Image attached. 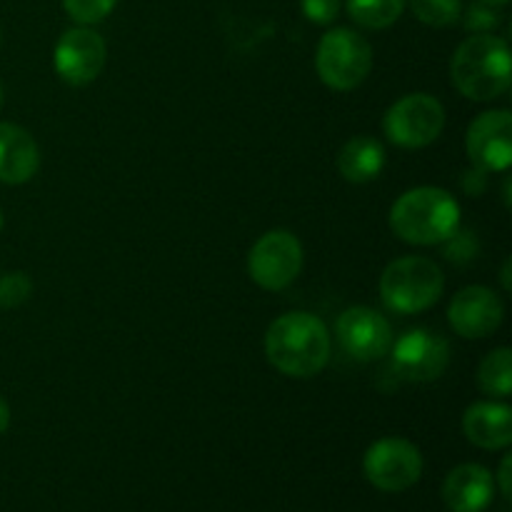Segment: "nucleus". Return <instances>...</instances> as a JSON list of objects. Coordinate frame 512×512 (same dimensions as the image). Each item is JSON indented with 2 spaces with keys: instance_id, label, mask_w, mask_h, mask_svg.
I'll use <instances>...</instances> for the list:
<instances>
[{
  "instance_id": "1",
  "label": "nucleus",
  "mask_w": 512,
  "mask_h": 512,
  "mask_svg": "<svg viewBox=\"0 0 512 512\" xmlns=\"http://www.w3.org/2000/svg\"><path fill=\"white\" fill-rule=\"evenodd\" d=\"M265 355L288 378H313L330 360L328 325L313 313H283L265 333Z\"/></svg>"
},
{
  "instance_id": "2",
  "label": "nucleus",
  "mask_w": 512,
  "mask_h": 512,
  "mask_svg": "<svg viewBox=\"0 0 512 512\" xmlns=\"http://www.w3.org/2000/svg\"><path fill=\"white\" fill-rule=\"evenodd\" d=\"M450 78L468 100L485 103L505 95L512 83L508 43L490 33L470 35L450 60Z\"/></svg>"
},
{
  "instance_id": "3",
  "label": "nucleus",
  "mask_w": 512,
  "mask_h": 512,
  "mask_svg": "<svg viewBox=\"0 0 512 512\" xmlns=\"http://www.w3.org/2000/svg\"><path fill=\"white\" fill-rule=\"evenodd\" d=\"M390 228L403 243L440 245L460 228V205L443 188H413L390 208Z\"/></svg>"
},
{
  "instance_id": "4",
  "label": "nucleus",
  "mask_w": 512,
  "mask_h": 512,
  "mask_svg": "<svg viewBox=\"0 0 512 512\" xmlns=\"http://www.w3.org/2000/svg\"><path fill=\"white\" fill-rule=\"evenodd\" d=\"M445 275L435 260L425 255H405L393 260L380 275V298L398 315L425 313L440 300Z\"/></svg>"
},
{
  "instance_id": "5",
  "label": "nucleus",
  "mask_w": 512,
  "mask_h": 512,
  "mask_svg": "<svg viewBox=\"0 0 512 512\" xmlns=\"http://www.w3.org/2000/svg\"><path fill=\"white\" fill-rule=\"evenodd\" d=\"M315 68L328 88L348 93L368 78L373 68V48L358 30L333 28L320 38Z\"/></svg>"
},
{
  "instance_id": "6",
  "label": "nucleus",
  "mask_w": 512,
  "mask_h": 512,
  "mask_svg": "<svg viewBox=\"0 0 512 512\" xmlns=\"http://www.w3.org/2000/svg\"><path fill=\"white\" fill-rule=\"evenodd\" d=\"M445 128V108L435 95L410 93L395 100L383 118V130L390 143L400 148H425L435 143Z\"/></svg>"
},
{
  "instance_id": "7",
  "label": "nucleus",
  "mask_w": 512,
  "mask_h": 512,
  "mask_svg": "<svg viewBox=\"0 0 512 512\" xmlns=\"http://www.w3.org/2000/svg\"><path fill=\"white\" fill-rule=\"evenodd\" d=\"M303 270V245L290 230H268L248 253V275L263 290L278 293Z\"/></svg>"
},
{
  "instance_id": "8",
  "label": "nucleus",
  "mask_w": 512,
  "mask_h": 512,
  "mask_svg": "<svg viewBox=\"0 0 512 512\" xmlns=\"http://www.w3.org/2000/svg\"><path fill=\"white\" fill-rule=\"evenodd\" d=\"M363 473L383 493H405L423 475V455L410 440L383 438L365 453Z\"/></svg>"
},
{
  "instance_id": "9",
  "label": "nucleus",
  "mask_w": 512,
  "mask_h": 512,
  "mask_svg": "<svg viewBox=\"0 0 512 512\" xmlns=\"http://www.w3.org/2000/svg\"><path fill=\"white\" fill-rule=\"evenodd\" d=\"M390 348H393V373L408 383H433L450 365L448 340L433 330H408Z\"/></svg>"
},
{
  "instance_id": "10",
  "label": "nucleus",
  "mask_w": 512,
  "mask_h": 512,
  "mask_svg": "<svg viewBox=\"0 0 512 512\" xmlns=\"http://www.w3.org/2000/svg\"><path fill=\"white\" fill-rule=\"evenodd\" d=\"M335 335H338L340 348L360 363L380 360L383 355H388L390 345H393V328L385 315L373 308H365V305L345 310L335 325Z\"/></svg>"
},
{
  "instance_id": "11",
  "label": "nucleus",
  "mask_w": 512,
  "mask_h": 512,
  "mask_svg": "<svg viewBox=\"0 0 512 512\" xmlns=\"http://www.w3.org/2000/svg\"><path fill=\"white\" fill-rule=\"evenodd\" d=\"M465 150L475 168L505 173L512 163V115L508 110L480 113L465 135Z\"/></svg>"
},
{
  "instance_id": "12",
  "label": "nucleus",
  "mask_w": 512,
  "mask_h": 512,
  "mask_svg": "<svg viewBox=\"0 0 512 512\" xmlns=\"http://www.w3.org/2000/svg\"><path fill=\"white\" fill-rule=\"evenodd\" d=\"M108 48L105 40L90 28H70L60 35L58 45L53 53L55 73L68 85H88L103 73Z\"/></svg>"
},
{
  "instance_id": "13",
  "label": "nucleus",
  "mask_w": 512,
  "mask_h": 512,
  "mask_svg": "<svg viewBox=\"0 0 512 512\" xmlns=\"http://www.w3.org/2000/svg\"><path fill=\"white\" fill-rule=\"evenodd\" d=\"M505 318V305L485 285H468L453 298L448 320L460 338L480 340L493 335Z\"/></svg>"
},
{
  "instance_id": "14",
  "label": "nucleus",
  "mask_w": 512,
  "mask_h": 512,
  "mask_svg": "<svg viewBox=\"0 0 512 512\" xmlns=\"http://www.w3.org/2000/svg\"><path fill=\"white\" fill-rule=\"evenodd\" d=\"M495 498V478L478 463H463L448 473L443 500L453 512H485Z\"/></svg>"
},
{
  "instance_id": "15",
  "label": "nucleus",
  "mask_w": 512,
  "mask_h": 512,
  "mask_svg": "<svg viewBox=\"0 0 512 512\" xmlns=\"http://www.w3.org/2000/svg\"><path fill=\"white\" fill-rule=\"evenodd\" d=\"M40 168V148L33 135L15 123H0V183H28Z\"/></svg>"
},
{
  "instance_id": "16",
  "label": "nucleus",
  "mask_w": 512,
  "mask_h": 512,
  "mask_svg": "<svg viewBox=\"0 0 512 512\" xmlns=\"http://www.w3.org/2000/svg\"><path fill=\"white\" fill-rule=\"evenodd\" d=\"M463 433L483 450H505L512 443V410L505 403H473L463 415Z\"/></svg>"
},
{
  "instance_id": "17",
  "label": "nucleus",
  "mask_w": 512,
  "mask_h": 512,
  "mask_svg": "<svg viewBox=\"0 0 512 512\" xmlns=\"http://www.w3.org/2000/svg\"><path fill=\"white\" fill-rule=\"evenodd\" d=\"M385 168V148L370 135L350 138L338 153V170L348 183H370Z\"/></svg>"
},
{
  "instance_id": "18",
  "label": "nucleus",
  "mask_w": 512,
  "mask_h": 512,
  "mask_svg": "<svg viewBox=\"0 0 512 512\" xmlns=\"http://www.w3.org/2000/svg\"><path fill=\"white\" fill-rule=\"evenodd\" d=\"M478 385L493 398H508L512 393V350L495 348L478 368Z\"/></svg>"
},
{
  "instance_id": "19",
  "label": "nucleus",
  "mask_w": 512,
  "mask_h": 512,
  "mask_svg": "<svg viewBox=\"0 0 512 512\" xmlns=\"http://www.w3.org/2000/svg\"><path fill=\"white\" fill-rule=\"evenodd\" d=\"M405 0H348V15L368 30H385L398 23L405 10Z\"/></svg>"
},
{
  "instance_id": "20",
  "label": "nucleus",
  "mask_w": 512,
  "mask_h": 512,
  "mask_svg": "<svg viewBox=\"0 0 512 512\" xmlns=\"http://www.w3.org/2000/svg\"><path fill=\"white\" fill-rule=\"evenodd\" d=\"M413 8L415 18L433 28H448L463 15V0H405Z\"/></svg>"
},
{
  "instance_id": "21",
  "label": "nucleus",
  "mask_w": 512,
  "mask_h": 512,
  "mask_svg": "<svg viewBox=\"0 0 512 512\" xmlns=\"http://www.w3.org/2000/svg\"><path fill=\"white\" fill-rule=\"evenodd\" d=\"M30 295H33V280L23 270L0 273V308H18Z\"/></svg>"
},
{
  "instance_id": "22",
  "label": "nucleus",
  "mask_w": 512,
  "mask_h": 512,
  "mask_svg": "<svg viewBox=\"0 0 512 512\" xmlns=\"http://www.w3.org/2000/svg\"><path fill=\"white\" fill-rule=\"evenodd\" d=\"M118 0H63V8L75 23L93 25L113 13Z\"/></svg>"
},
{
  "instance_id": "23",
  "label": "nucleus",
  "mask_w": 512,
  "mask_h": 512,
  "mask_svg": "<svg viewBox=\"0 0 512 512\" xmlns=\"http://www.w3.org/2000/svg\"><path fill=\"white\" fill-rule=\"evenodd\" d=\"M440 245H443L445 258H448L450 263H458V265L470 263V260L478 258V253H480V240L475 238V233H470V230L458 228L448 240H443Z\"/></svg>"
},
{
  "instance_id": "24",
  "label": "nucleus",
  "mask_w": 512,
  "mask_h": 512,
  "mask_svg": "<svg viewBox=\"0 0 512 512\" xmlns=\"http://www.w3.org/2000/svg\"><path fill=\"white\" fill-rule=\"evenodd\" d=\"M463 25L465 30H470V33L480 35V33H490V30H495L500 25V13L495 10V5H488V3H473L468 10H465V18H463Z\"/></svg>"
},
{
  "instance_id": "25",
  "label": "nucleus",
  "mask_w": 512,
  "mask_h": 512,
  "mask_svg": "<svg viewBox=\"0 0 512 512\" xmlns=\"http://www.w3.org/2000/svg\"><path fill=\"white\" fill-rule=\"evenodd\" d=\"M305 18L318 25H330L340 15V0H303Z\"/></svg>"
},
{
  "instance_id": "26",
  "label": "nucleus",
  "mask_w": 512,
  "mask_h": 512,
  "mask_svg": "<svg viewBox=\"0 0 512 512\" xmlns=\"http://www.w3.org/2000/svg\"><path fill=\"white\" fill-rule=\"evenodd\" d=\"M460 185H463V190L468 195H473V198H480V195L485 193V188H488V173L480 168H470L465 170L463 178H460Z\"/></svg>"
},
{
  "instance_id": "27",
  "label": "nucleus",
  "mask_w": 512,
  "mask_h": 512,
  "mask_svg": "<svg viewBox=\"0 0 512 512\" xmlns=\"http://www.w3.org/2000/svg\"><path fill=\"white\" fill-rule=\"evenodd\" d=\"M510 468H512V455H505L498 470V485L505 500H510Z\"/></svg>"
},
{
  "instance_id": "28",
  "label": "nucleus",
  "mask_w": 512,
  "mask_h": 512,
  "mask_svg": "<svg viewBox=\"0 0 512 512\" xmlns=\"http://www.w3.org/2000/svg\"><path fill=\"white\" fill-rule=\"evenodd\" d=\"M8 425H10V408H8V403L0 398V435L8 430Z\"/></svg>"
},
{
  "instance_id": "29",
  "label": "nucleus",
  "mask_w": 512,
  "mask_h": 512,
  "mask_svg": "<svg viewBox=\"0 0 512 512\" xmlns=\"http://www.w3.org/2000/svg\"><path fill=\"white\" fill-rule=\"evenodd\" d=\"M510 260H505V265H503V285H505V290H510L512 288V283H510Z\"/></svg>"
},
{
  "instance_id": "30",
  "label": "nucleus",
  "mask_w": 512,
  "mask_h": 512,
  "mask_svg": "<svg viewBox=\"0 0 512 512\" xmlns=\"http://www.w3.org/2000/svg\"><path fill=\"white\" fill-rule=\"evenodd\" d=\"M480 3H488V5H495V8H500V5H505L508 0H480Z\"/></svg>"
},
{
  "instance_id": "31",
  "label": "nucleus",
  "mask_w": 512,
  "mask_h": 512,
  "mask_svg": "<svg viewBox=\"0 0 512 512\" xmlns=\"http://www.w3.org/2000/svg\"><path fill=\"white\" fill-rule=\"evenodd\" d=\"M0 108H3V85H0Z\"/></svg>"
},
{
  "instance_id": "32",
  "label": "nucleus",
  "mask_w": 512,
  "mask_h": 512,
  "mask_svg": "<svg viewBox=\"0 0 512 512\" xmlns=\"http://www.w3.org/2000/svg\"><path fill=\"white\" fill-rule=\"evenodd\" d=\"M0 230H3V210H0Z\"/></svg>"
}]
</instances>
